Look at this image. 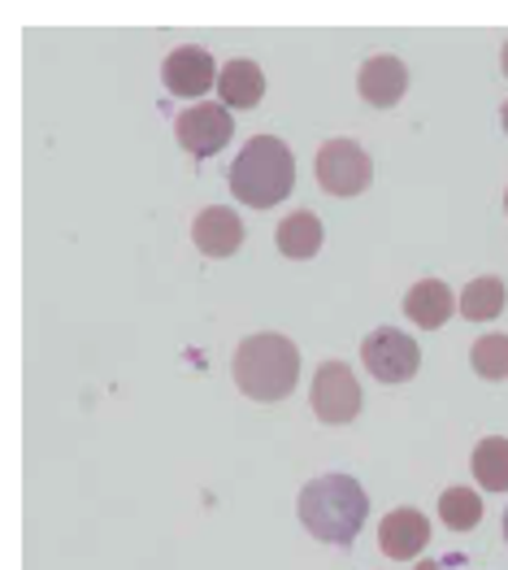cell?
Masks as SVG:
<instances>
[{
    "label": "cell",
    "instance_id": "15",
    "mask_svg": "<svg viewBox=\"0 0 508 570\" xmlns=\"http://www.w3.org/2000/svg\"><path fill=\"white\" fill-rule=\"evenodd\" d=\"M469 471H474L482 492H508V440L505 435L478 440V449H474V458H469Z\"/></svg>",
    "mask_w": 508,
    "mask_h": 570
},
{
    "label": "cell",
    "instance_id": "23",
    "mask_svg": "<svg viewBox=\"0 0 508 570\" xmlns=\"http://www.w3.org/2000/svg\"><path fill=\"white\" fill-rule=\"evenodd\" d=\"M505 214H508V191H505Z\"/></svg>",
    "mask_w": 508,
    "mask_h": 570
},
{
    "label": "cell",
    "instance_id": "5",
    "mask_svg": "<svg viewBox=\"0 0 508 570\" xmlns=\"http://www.w3.org/2000/svg\"><path fill=\"white\" fill-rule=\"evenodd\" d=\"M361 362L378 383H409L421 371V348L414 335L396 332V327H378L361 344Z\"/></svg>",
    "mask_w": 508,
    "mask_h": 570
},
{
    "label": "cell",
    "instance_id": "11",
    "mask_svg": "<svg viewBox=\"0 0 508 570\" xmlns=\"http://www.w3.org/2000/svg\"><path fill=\"white\" fill-rule=\"evenodd\" d=\"M191 239H196V248H200L205 257H231V253H239V244H243V223H239L235 209L213 205V209L196 214Z\"/></svg>",
    "mask_w": 508,
    "mask_h": 570
},
{
    "label": "cell",
    "instance_id": "21",
    "mask_svg": "<svg viewBox=\"0 0 508 570\" xmlns=\"http://www.w3.org/2000/svg\"><path fill=\"white\" fill-rule=\"evenodd\" d=\"M500 122H505V131H508V100H505V109H500Z\"/></svg>",
    "mask_w": 508,
    "mask_h": 570
},
{
    "label": "cell",
    "instance_id": "17",
    "mask_svg": "<svg viewBox=\"0 0 508 570\" xmlns=\"http://www.w3.org/2000/svg\"><path fill=\"white\" fill-rule=\"evenodd\" d=\"M439 519L452 531H474V527L482 523V497L474 488H448L439 497Z\"/></svg>",
    "mask_w": 508,
    "mask_h": 570
},
{
    "label": "cell",
    "instance_id": "13",
    "mask_svg": "<svg viewBox=\"0 0 508 570\" xmlns=\"http://www.w3.org/2000/svg\"><path fill=\"white\" fill-rule=\"evenodd\" d=\"M275 244L282 257H296V262H309V257H318L326 244V227L318 214H309V209H296V214H287L282 223L275 227Z\"/></svg>",
    "mask_w": 508,
    "mask_h": 570
},
{
    "label": "cell",
    "instance_id": "8",
    "mask_svg": "<svg viewBox=\"0 0 508 570\" xmlns=\"http://www.w3.org/2000/svg\"><path fill=\"white\" fill-rule=\"evenodd\" d=\"M430 544V523L421 510H391L382 523H378V549L391 558V562H417L421 549Z\"/></svg>",
    "mask_w": 508,
    "mask_h": 570
},
{
    "label": "cell",
    "instance_id": "3",
    "mask_svg": "<svg viewBox=\"0 0 508 570\" xmlns=\"http://www.w3.org/2000/svg\"><path fill=\"white\" fill-rule=\"evenodd\" d=\"M296 188V157L278 136H257L239 148L231 161V191L235 200L252 209H275L282 196Z\"/></svg>",
    "mask_w": 508,
    "mask_h": 570
},
{
    "label": "cell",
    "instance_id": "6",
    "mask_svg": "<svg viewBox=\"0 0 508 570\" xmlns=\"http://www.w3.org/2000/svg\"><path fill=\"white\" fill-rule=\"evenodd\" d=\"M318 184L330 196H357V191L370 188L373 179V161L370 153L357 140H326L318 148Z\"/></svg>",
    "mask_w": 508,
    "mask_h": 570
},
{
    "label": "cell",
    "instance_id": "10",
    "mask_svg": "<svg viewBox=\"0 0 508 570\" xmlns=\"http://www.w3.org/2000/svg\"><path fill=\"white\" fill-rule=\"evenodd\" d=\"M357 88H361L366 105H373V109H396V105L405 100V92H409V70H405L400 57L378 52V57H370V61L361 66Z\"/></svg>",
    "mask_w": 508,
    "mask_h": 570
},
{
    "label": "cell",
    "instance_id": "9",
    "mask_svg": "<svg viewBox=\"0 0 508 570\" xmlns=\"http://www.w3.org/2000/svg\"><path fill=\"white\" fill-rule=\"evenodd\" d=\"M218 75H222V70L213 66V57L196 45L175 48V52L166 57V66H161V79H166V88L175 96H205L218 83Z\"/></svg>",
    "mask_w": 508,
    "mask_h": 570
},
{
    "label": "cell",
    "instance_id": "22",
    "mask_svg": "<svg viewBox=\"0 0 508 570\" xmlns=\"http://www.w3.org/2000/svg\"><path fill=\"white\" fill-rule=\"evenodd\" d=\"M505 540H508V514H505Z\"/></svg>",
    "mask_w": 508,
    "mask_h": 570
},
{
    "label": "cell",
    "instance_id": "16",
    "mask_svg": "<svg viewBox=\"0 0 508 570\" xmlns=\"http://www.w3.org/2000/svg\"><path fill=\"white\" fill-rule=\"evenodd\" d=\"M505 305H508V292L496 275H482V279H474L461 292V314L469 323H491V318L505 314Z\"/></svg>",
    "mask_w": 508,
    "mask_h": 570
},
{
    "label": "cell",
    "instance_id": "2",
    "mask_svg": "<svg viewBox=\"0 0 508 570\" xmlns=\"http://www.w3.org/2000/svg\"><path fill=\"white\" fill-rule=\"evenodd\" d=\"M235 383L243 396L252 401H287L291 387L300 383V348L278 332L248 335L239 348H235Z\"/></svg>",
    "mask_w": 508,
    "mask_h": 570
},
{
    "label": "cell",
    "instance_id": "7",
    "mask_svg": "<svg viewBox=\"0 0 508 570\" xmlns=\"http://www.w3.org/2000/svg\"><path fill=\"white\" fill-rule=\"evenodd\" d=\"M175 136L183 144L191 157H213L218 148H227L235 136V118L227 105H191L187 114H179L175 122Z\"/></svg>",
    "mask_w": 508,
    "mask_h": 570
},
{
    "label": "cell",
    "instance_id": "12",
    "mask_svg": "<svg viewBox=\"0 0 508 570\" xmlns=\"http://www.w3.org/2000/svg\"><path fill=\"white\" fill-rule=\"evenodd\" d=\"M457 296H452V287L439 284V279H421V284L409 287V296H405V318L421 327V332H439L452 314H457Z\"/></svg>",
    "mask_w": 508,
    "mask_h": 570
},
{
    "label": "cell",
    "instance_id": "14",
    "mask_svg": "<svg viewBox=\"0 0 508 570\" xmlns=\"http://www.w3.org/2000/svg\"><path fill=\"white\" fill-rule=\"evenodd\" d=\"M261 96H266V75H261L257 61L235 57V61L222 66V75H218V100L227 109H257Z\"/></svg>",
    "mask_w": 508,
    "mask_h": 570
},
{
    "label": "cell",
    "instance_id": "4",
    "mask_svg": "<svg viewBox=\"0 0 508 570\" xmlns=\"http://www.w3.org/2000/svg\"><path fill=\"white\" fill-rule=\"evenodd\" d=\"M309 405L330 428L352 423L361 414V383L352 375V366L348 362H322L318 375H313V387H309Z\"/></svg>",
    "mask_w": 508,
    "mask_h": 570
},
{
    "label": "cell",
    "instance_id": "1",
    "mask_svg": "<svg viewBox=\"0 0 508 570\" xmlns=\"http://www.w3.org/2000/svg\"><path fill=\"white\" fill-rule=\"evenodd\" d=\"M296 514L305 531L322 544H352L361 535V527L370 519V497L352 475H318L305 483Z\"/></svg>",
    "mask_w": 508,
    "mask_h": 570
},
{
    "label": "cell",
    "instance_id": "19",
    "mask_svg": "<svg viewBox=\"0 0 508 570\" xmlns=\"http://www.w3.org/2000/svg\"><path fill=\"white\" fill-rule=\"evenodd\" d=\"M414 570H461L452 558H426V562H417Z\"/></svg>",
    "mask_w": 508,
    "mask_h": 570
},
{
    "label": "cell",
    "instance_id": "20",
    "mask_svg": "<svg viewBox=\"0 0 508 570\" xmlns=\"http://www.w3.org/2000/svg\"><path fill=\"white\" fill-rule=\"evenodd\" d=\"M500 70L508 75V45H505V52H500Z\"/></svg>",
    "mask_w": 508,
    "mask_h": 570
},
{
    "label": "cell",
    "instance_id": "18",
    "mask_svg": "<svg viewBox=\"0 0 508 570\" xmlns=\"http://www.w3.org/2000/svg\"><path fill=\"white\" fill-rule=\"evenodd\" d=\"M469 366H474L482 380H491V383L508 380V335L505 332L482 335V340L469 348Z\"/></svg>",
    "mask_w": 508,
    "mask_h": 570
}]
</instances>
